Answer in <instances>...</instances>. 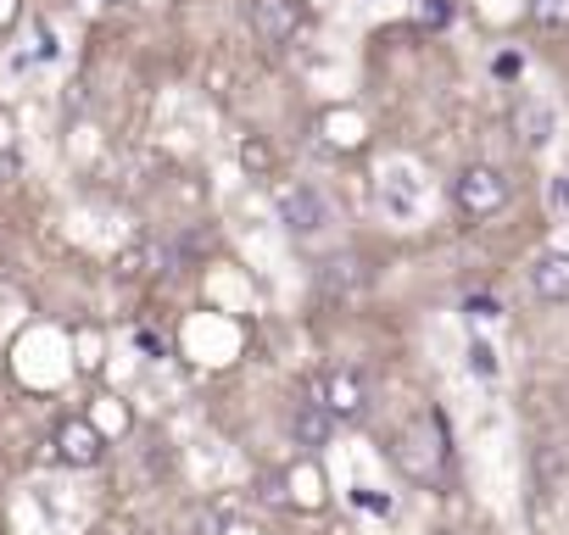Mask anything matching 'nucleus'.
Masks as SVG:
<instances>
[{
    "label": "nucleus",
    "mask_w": 569,
    "mask_h": 535,
    "mask_svg": "<svg viewBox=\"0 0 569 535\" xmlns=\"http://www.w3.org/2000/svg\"><path fill=\"white\" fill-rule=\"evenodd\" d=\"M452 201H458L463 218H491V212H502V206H508V179H502V168H491V162L463 168V173L452 179Z\"/></svg>",
    "instance_id": "nucleus-1"
},
{
    "label": "nucleus",
    "mask_w": 569,
    "mask_h": 535,
    "mask_svg": "<svg viewBox=\"0 0 569 535\" xmlns=\"http://www.w3.org/2000/svg\"><path fill=\"white\" fill-rule=\"evenodd\" d=\"M313 402H319L336 424H352V418L369 413V385H363V374H352V369H330V374L319 380Z\"/></svg>",
    "instance_id": "nucleus-2"
},
{
    "label": "nucleus",
    "mask_w": 569,
    "mask_h": 535,
    "mask_svg": "<svg viewBox=\"0 0 569 535\" xmlns=\"http://www.w3.org/2000/svg\"><path fill=\"white\" fill-rule=\"evenodd\" d=\"M246 18H251V34L268 40V46H284V40H291V34L308 23L302 0H251Z\"/></svg>",
    "instance_id": "nucleus-3"
},
{
    "label": "nucleus",
    "mask_w": 569,
    "mask_h": 535,
    "mask_svg": "<svg viewBox=\"0 0 569 535\" xmlns=\"http://www.w3.org/2000/svg\"><path fill=\"white\" fill-rule=\"evenodd\" d=\"M57 457L73 463V468H96V463L107 457V441H101V430H96L84 413H73V418L57 424Z\"/></svg>",
    "instance_id": "nucleus-4"
},
{
    "label": "nucleus",
    "mask_w": 569,
    "mask_h": 535,
    "mask_svg": "<svg viewBox=\"0 0 569 535\" xmlns=\"http://www.w3.org/2000/svg\"><path fill=\"white\" fill-rule=\"evenodd\" d=\"M279 218H284L291 234H319L330 223V201L319 190H308V184H284L279 190Z\"/></svg>",
    "instance_id": "nucleus-5"
},
{
    "label": "nucleus",
    "mask_w": 569,
    "mask_h": 535,
    "mask_svg": "<svg viewBox=\"0 0 569 535\" xmlns=\"http://www.w3.org/2000/svg\"><path fill=\"white\" fill-rule=\"evenodd\" d=\"M530 291L541 302H569V251H541L530 262Z\"/></svg>",
    "instance_id": "nucleus-6"
},
{
    "label": "nucleus",
    "mask_w": 569,
    "mask_h": 535,
    "mask_svg": "<svg viewBox=\"0 0 569 535\" xmlns=\"http://www.w3.org/2000/svg\"><path fill=\"white\" fill-rule=\"evenodd\" d=\"M397 463H402L413 480H430V474H436V463H441V441L430 435V424H419V430H408V435L397 441Z\"/></svg>",
    "instance_id": "nucleus-7"
},
{
    "label": "nucleus",
    "mask_w": 569,
    "mask_h": 535,
    "mask_svg": "<svg viewBox=\"0 0 569 535\" xmlns=\"http://www.w3.org/2000/svg\"><path fill=\"white\" fill-rule=\"evenodd\" d=\"M291 435H297V446H308V452H319L330 435H336V418L319 407V402H302L297 413H291Z\"/></svg>",
    "instance_id": "nucleus-8"
},
{
    "label": "nucleus",
    "mask_w": 569,
    "mask_h": 535,
    "mask_svg": "<svg viewBox=\"0 0 569 535\" xmlns=\"http://www.w3.org/2000/svg\"><path fill=\"white\" fill-rule=\"evenodd\" d=\"M319 280H325V291H330V296L363 291V285H369V262H363V256H352V251H347V256H330Z\"/></svg>",
    "instance_id": "nucleus-9"
},
{
    "label": "nucleus",
    "mask_w": 569,
    "mask_h": 535,
    "mask_svg": "<svg viewBox=\"0 0 569 535\" xmlns=\"http://www.w3.org/2000/svg\"><path fill=\"white\" fill-rule=\"evenodd\" d=\"M513 129H519L525 145H547V134H552V112L536 107V101H525V107L513 112Z\"/></svg>",
    "instance_id": "nucleus-10"
},
{
    "label": "nucleus",
    "mask_w": 569,
    "mask_h": 535,
    "mask_svg": "<svg viewBox=\"0 0 569 535\" xmlns=\"http://www.w3.org/2000/svg\"><path fill=\"white\" fill-rule=\"evenodd\" d=\"M530 23H541V29H569V0H530Z\"/></svg>",
    "instance_id": "nucleus-11"
},
{
    "label": "nucleus",
    "mask_w": 569,
    "mask_h": 535,
    "mask_svg": "<svg viewBox=\"0 0 569 535\" xmlns=\"http://www.w3.org/2000/svg\"><path fill=\"white\" fill-rule=\"evenodd\" d=\"M419 23H425V29H447V23H452V0H425Z\"/></svg>",
    "instance_id": "nucleus-12"
},
{
    "label": "nucleus",
    "mask_w": 569,
    "mask_h": 535,
    "mask_svg": "<svg viewBox=\"0 0 569 535\" xmlns=\"http://www.w3.org/2000/svg\"><path fill=\"white\" fill-rule=\"evenodd\" d=\"M240 162H246L251 173H268V168H273V157H268L262 140H246V145H240Z\"/></svg>",
    "instance_id": "nucleus-13"
},
{
    "label": "nucleus",
    "mask_w": 569,
    "mask_h": 535,
    "mask_svg": "<svg viewBox=\"0 0 569 535\" xmlns=\"http://www.w3.org/2000/svg\"><path fill=\"white\" fill-rule=\"evenodd\" d=\"M469 369H475V374H486V380L497 374V357H491V346H486V341H475V346H469Z\"/></svg>",
    "instance_id": "nucleus-14"
},
{
    "label": "nucleus",
    "mask_w": 569,
    "mask_h": 535,
    "mask_svg": "<svg viewBox=\"0 0 569 535\" xmlns=\"http://www.w3.org/2000/svg\"><path fill=\"white\" fill-rule=\"evenodd\" d=\"M463 307H469V319H497V313H502V307H497L491 296H469Z\"/></svg>",
    "instance_id": "nucleus-15"
}]
</instances>
